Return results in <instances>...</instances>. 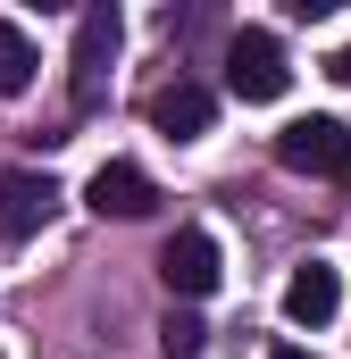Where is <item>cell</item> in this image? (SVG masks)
Listing matches in <instances>:
<instances>
[{
    "label": "cell",
    "mask_w": 351,
    "mask_h": 359,
    "mask_svg": "<svg viewBox=\"0 0 351 359\" xmlns=\"http://www.w3.org/2000/svg\"><path fill=\"white\" fill-rule=\"evenodd\" d=\"M284 84H293L284 42L260 34V25H243V34L226 42V92H234V100H284Z\"/></svg>",
    "instance_id": "obj_1"
},
{
    "label": "cell",
    "mask_w": 351,
    "mask_h": 359,
    "mask_svg": "<svg viewBox=\"0 0 351 359\" xmlns=\"http://www.w3.org/2000/svg\"><path fill=\"white\" fill-rule=\"evenodd\" d=\"M276 159L301 168V176H343L351 184V126L343 117H293L276 134Z\"/></svg>",
    "instance_id": "obj_2"
},
{
    "label": "cell",
    "mask_w": 351,
    "mask_h": 359,
    "mask_svg": "<svg viewBox=\"0 0 351 359\" xmlns=\"http://www.w3.org/2000/svg\"><path fill=\"white\" fill-rule=\"evenodd\" d=\"M109 67H117V8H84L76 17V117L100 109V92H109Z\"/></svg>",
    "instance_id": "obj_3"
},
{
    "label": "cell",
    "mask_w": 351,
    "mask_h": 359,
    "mask_svg": "<svg viewBox=\"0 0 351 359\" xmlns=\"http://www.w3.org/2000/svg\"><path fill=\"white\" fill-rule=\"evenodd\" d=\"M51 209H59V184L42 176V168H8V176H0V243L42 234V226H51Z\"/></svg>",
    "instance_id": "obj_4"
},
{
    "label": "cell",
    "mask_w": 351,
    "mask_h": 359,
    "mask_svg": "<svg viewBox=\"0 0 351 359\" xmlns=\"http://www.w3.org/2000/svg\"><path fill=\"white\" fill-rule=\"evenodd\" d=\"M159 276H168L176 301H201V292H218V243L201 234V226H184V234H168V251H159Z\"/></svg>",
    "instance_id": "obj_5"
},
{
    "label": "cell",
    "mask_w": 351,
    "mask_h": 359,
    "mask_svg": "<svg viewBox=\"0 0 351 359\" xmlns=\"http://www.w3.org/2000/svg\"><path fill=\"white\" fill-rule=\"evenodd\" d=\"M209 117H218V100L192 84V76H176V84L151 92V126H159L168 142H201V134H209Z\"/></svg>",
    "instance_id": "obj_6"
},
{
    "label": "cell",
    "mask_w": 351,
    "mask_h": 359,
    "mask_svg": "<svg viewBox=\"0 0 351 359\" xmlns=\"http://www.w3.org/2000/svg\"><path fill=\"white\" fill-rule=\"evenodd\" d=\"M84 201L100 209V217H151V201H159V192H151V176H143L134 159H109V168L84 184Z\"/></svg>",
    "instance_id": "obj_7"
},
{
    "label": "cell",
    "mask_w": 351,
    "mask_h": 359,
    "mask_svg": "<svg viewBox=\"0 0 351 359\" xmlns=\"http://www.w3.org/2000/svg\"><path fill=\"white\" fill-rule=\"evenodd\" d=\"M335 309H343V284H335V268H326V259L293 268V284H284V318H293V326H310V334H318Z\"/></svg>",
    "instance_id": "obj_8"
},
{
    "label": "cell",
    "mask_w": 351,
    "mask_h": 359,
    "mask_svg": "<svg viewBox=\"0 0 351 359\" xmlns=\"http://www.w3.org/2000/svg\"><path fill=\"white\" fill-rule=\"evenodd\" d=\"M34 67H42V59H34L25 25H8V17H0V100H17V92L34 84Z\"/></svg>",
    "instance_id": "obj_9"
},
{
    "label": "cell",
    "mask_w": 351,
    "mask_h": 359,
    "mask_svg": "<svg viewBox=\"0 0 351 359\" xmlns=\"http://www.w3.org/2000/svg\"><path fill=\"white\" fill-rule=\"evenodd\" d=\"M159 351H168V359H201V351H209V326H201L192 309H168V326H159Z\"/></svg>",
    "instance_id": "obj_10"
},
{
    "label": "cell",
    "mask_w": 351,
    "mask_h": 359,
    "mask_svg": "<svg viewBox=\"0 0 351 359\" xmlns=\"http://www.w3.org/2000/svg\"><path fill=\"white\" fill-rule=\"evenodd\" d=\"M335 76H343V84H351V50H343V59H335Z\"/></svg>",
    "instance_id": "obj_11"
},
{
    "label": "cell",
    "mask_w": 351,
    "mask_h": 359,
    "mask_svg": "<svg viewBox=\"0 0 351 359\" xmlns=\"http://www.w3.org/2000/svg\"><path fill=\"white\" fill-rule=\"evenodd\" d=\"M276 359H310V351H276Z\"/></svg>",
    "instance_id": "obj_12"
}]
</instances>
